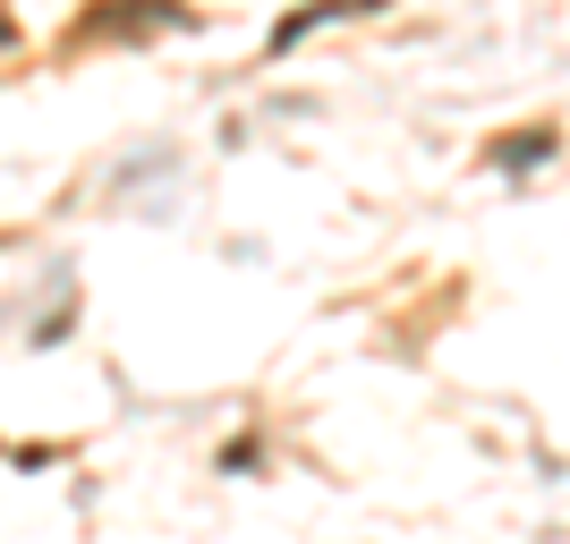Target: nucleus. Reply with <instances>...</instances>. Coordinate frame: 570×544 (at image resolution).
<instances>
[{
    "mask_svg": "<svg viewBox=\"0 0 570 544\" xmlns=\"http://www.w3.org/2000/svg\"><path fill=\"white\" fill-rule=\"evenodd\" d=\"M350 9H375V0H315V9H289L282 26H273V51H289L307 26H324V18H350Z\"/></svg>",
    "mask_w": 570,
    "mask_h": 544,
    "instance_id": "nucleus-1",
    "label": "nucleus"
},
{
    "mask_svg": "<svg viewBox=\"0 0 570 544\" xmlns=\"http://www.w3.org/2000/svg\"><path fill=\"white\" fill-rule=\"evenodd\" d=\"M553 154V137H528V145H502V170H537Z\"/></svg>",
    "mask_w": 570,
    "mask_h": 544,
    "instance_id": "nucleus-2",
    "label": "nucleus"
}]
</instances>
